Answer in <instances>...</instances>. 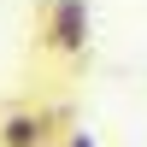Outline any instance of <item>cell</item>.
Here are the masks:
<instances>
[{
	"label": "cell",
	"mask_w": 147,
	"mask_h": 147,
	"mask_svg": "<svg viewBox=\"0 0 147 147\" xmlns=\"http://www.w3.org/2000/svg\"><path fill=\"white\" fill-rule=\"evenodd\" d=\"M47 147H53V141H47Z\"/></svg>",
	"instance_id": "obj_4"
},
{
	"label": "cell",
	"mask_w": 147,
	"mask_h": 147,
	"mask_svg": "<svg viewBox=\"0 0 147 147\" xmlns=\"http://www.w3.org/2000/svg\"><path fill=\"white\" fill-rule=\"evenodd\" d=\"M59 147H100V141H94V129H65Z\"/></svg>",
	"instance_id": "obj_3"
},
{
	"label": "cell",
	"mask_w": 147,
	"mask_h": 147,
	"mask_svg": "<svg viewBox=\"0 0 147 147\" xmlns=\"http://www.w3.org/2000/svg\"><path fill=\"white\" fill-rule=\"evenodd\" d=\"M47 118L53 112H6L0 118V147H47Z\"/></svg>",
	"instance_id": "obj_2"
},
{
	"label": "cell",
	"mask_w": 147,
	"mask_h": 147,
	"mask_svg": "<svg viewBox=\"0 0 147 147\" xmlns=\"http://www.w3.org/2000/svg\"><path fill=\"white\" fill-rule=\"evenodd\" d=\"M88 30H94V12L88 0H47V18H41V41L65 59H82L88 47Z\"/></svg>",
	"instance_id": "obj_1"
}]
</instances>
